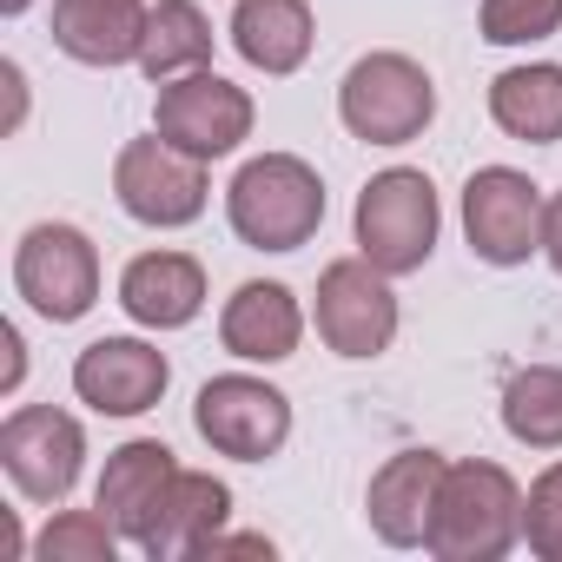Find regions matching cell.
<instances>
[{"instance_id": "1", "label": "cell", "mask_w": 562, "mask_h": 562, "mask_svg": "<svg viewBox=\"0 0 562 562\" xmlns=\"http://www.w3.org/2000/svg\"><path fill=\"white\" fill-rule=\"evenodd\" d=\"M522 542V490L503 463L463 457L443 470L437 516H430V555L437 562H503Z\"/></svg>"}, {"instance_id": "2", "label": "cell", "mask_w": 562, "mask_h": 562, "mask_svg": "<svg viewBox=\"0 0 562 562\" xmlns=\"http://www.w3.org/2000/svg\"><path fill=\"white\" fill-rule=\"evenodd\" d=\"M225 218L251 251H299L325 225V179L299 153H258L225 186Z\"/></svg>"}, {"instance_id": "3", "label": "cell", "mask_w": 562, "mask_h": 562, "mask_svg": "<svg viewBox=\"0 0 562 562\" xmlns=\"http://www.w3.org/2000/svg\"><path fill=\"white\" fill-rule=\"evenodd\" d=\"M358 251L378 265V271H391V278H411V271H424L430 265V251H437V225H443V212H437V186L417 172V166H391V172H378L364 192H358Z\"/></svg>"}, {"instance_id": "4", "label": "cell", "mask_w": 562, "mask_h": 562, "mask_svg": "<svg viewBox=\"0 0 562 562\" xmlns=\"http://www.w3.org/2000/svg\"><path fill=\"white\" fill-rule=\"evenodd\" d=\"M338 120L364 146H411L437 120V87L411 54H364L338 87Z\"/></svg>"}, {"instance_id": "5", "label": "cell", "mask_w": 562, "mask_h": 562, "mask_svg": "<svg viewBox=\"0 0 562 562\" xmlns=\"http://www.w3.org/2000/svg\"><path fill=\"white\" fill-rule=\"evenodd\" d=\"M14 292L47 318V325H74L93 312L100 299V251L80 225H34L21 245H14Z\"/></svg>"}, {"instance_id": "6", "label": "cell", "mask_w": 562, "mask_h": 562, "mask_svg": "<svg viewBox=\"0 0 562 562\" xmlns=\"http://www.w3.org/2000/svg\"><path fill=\"white\" fill-rule=\"evenodd\" d=\"M153 133L212 166V159H225V153H238V146L251 139V93L232 87V80L212 74V67L179 74V80H159Z\"/></svg>"}, {"instance_id": "7", "label": "cell", "mask_w": 562, "mask_h": 562, "mask_svg": "<svg viewBox=\"0 0 562 562\" xmlns=\"http://www.w3.org/2000/svg\"><path fill=\"white\" fill-rule=\"evenodd\" d=\"M113 199H120L126 218L172 232V225H192L205 212L212 179H205V159H192V153H179L172 139L153 133V139H126L120 146V159H113Z\"/></svg>"}, {"instance_id": "8", "label": "cell", "mask_w": 562, "mask_h": 562, "mask_svg": "<svg viewBox=\"0 0 562 562\" xmlns=\"http://www.w3.org/2000/svg\"><path fill=\"white\" fill-rule=\"evenodd\" d=\"M192 424H199V437H205L218 457L265 463V457L285 450V437H292V397L278 391V384H265V378L225 371V378L199 384Z\"/></svg>"}, {"instance_id": "9", "label": "cell", "mask_w": 562, "mask_h": 562, "mask_svg": "<svg viewBox=\"0 0 562 562\" xmlns=\"http://www.w3.org/2000/svg\"><path fill=\"white\" fill-rule=\"evenodd\" d=\"M318 338L338 358H384L397 338V292L391 271H378L364 251L331 258L318 271Z\"/></svg>"}, {"instance_id": "10", "label": "cell", "mask_w": 562, "mask_h": 562, "mask_svg": "<svg viewBox=\"0 0 562 562\" xmlns=\"http://www.w3.org/2000/svg\"><path fill=\"white\" fill-rule=\"evenodd\" d=\"M0 463H8V476L27 503H67L80 483V463H87V430L74 411L21 404L0 424Z\"/></svg>"}, {"instance_id": "11", "label": "cell", "mask_w": 562, "mask_h": 562, "mask_svg": "<svg viewBox=\"0 0 562 562\" xmlns=\"http://www.w3.org/2000/svg\"><path fill=\"white\" fill-rule=\"evenodd\" d=\"M542 205L549 199L516 166L470 172V186H463V238H470V251L483 265H496V271L522 265L529 251H542Z\"/></svg>"}, {"instance_id": "12", "label": "cell", "mask_w": 562, "mask_h": 562, "mask_svg": "<svg viewBox=\"0 0 562 562\" xmlns=\"http://www.w3.org/2000/svg\"><path fill=\"white\" fill-rule=\"evenodd\" d=\"M172 384L166 351H153L146 338H93L74 358V397L93 404L100 417H146Z\"/></svg>"}, {"instance_id": "13", "label": "cell", "mask_w": 562, "mask_h": 562, "mask_svg": "<svg viewBox=\"0 0 562 562\" xmlns=\"http://www.w3.org/2000/svg\"><path fill=\"white\" fill-rule=\"evenodd\" d=\"M443 457L437 450H397L371 490H364V522L378 542L391 549H424L430 542V516H437V490H443Z\"/></svg>"}, {"instance_id": "14", "label": "cell", "mask_w": 562, "mask_h": 562, "mask_svg": "<svg viewBox=\"0 0 562 562\" xmlns=\"http://www.w3.org/2000/svg\"><path fill=\"white\" fill-rule=\"evenodd\" d=\"M232 516V490L212 470H172V483L159 490L146 529L133 549H146L153 562H179V555H205V542L225 529Z\"/></svg>"}, {"instance_id": "15", "label": "cell", "mask_w": 562, "mask_h": 562, "mask_svg": "<svg viewBox=\"0 0 562 562\" xmlns=\"http://www.w3.org/2000/svg\"><path fill=\"white\" fill-rule=\"evenodd\" d=\"M305 338V312H299V292L278 285V278H251L238 285L218 312V345L245 364H285Z\"/></svg>"}, {"instance_id": "16", "label": "cell", "mask_w": 562, "mask_h": 562, "mask_svg": "<svg viewBox=\"0 0 562 562\" xmlns=\"http://www.w3.org/2000/svg\"><path fill=\"white\" fill-rule=\"evenodd\" d=\"M120 305L146 331H179L205 312V265L192 251H139L120 271Z\"/></svg>"}, {"instance_id": "17", "label": "cell", "mask_w": 562, "mask_h": 562, "mask_svg": "<svg viewBox=\"0 0 562 562\" xmlns=\"http://www.w3.org/2000/svg\"><path fill=\"white\" fill-rule=\"evenodd\" d=\"M146 0H54V47L80 67H126L139 60Z\"/></svg>"}, {"instance_id": "18", "label": "cell", "mask_w": 562, "mask_h": 562, "mask_svg": "<svg viewBox=\"0 0 562 562\" xmlns=\"http://www.w3.org/2000/svg\"><path fill=\"white\" fill-rule=\"evenodd\" d=\"M312 41H318V27H312L305 0H238V8H232V47H238V60L258 67V74H271V80L299 74L312 60Z\"/></svg>"}, {"instance_id": "19", "label": "cell", "mask_w": 562, "mask_h": 562, "mask_svg": "<svg viewBox=\"0 0 562 562\" xmlns=\"http://www.w3.org/2000/svg\"><path fill=\"white\" fill-rule=\"evenodd\" d=\"M172 450L159 443V437H133V443H120L113 457H106V470H100V509H106V522L126 536V542H139V529H146V516H153V503H159V490L172 483Z\"/></svg>"}, {"instance_id": "20", "label": "cell", "mask_w": 562, "mask_h": 562, "mask_svg": "<svg viewBox=\"0 0 562 562\" xmlns=\"http://www.w3.org/2000/svg\"><path fill=\"white\" fill-rule=\"evenodd\" d=\"M490 120L522 139V146H555L562 139V67L555 60H529L490 80Z\"/></svg>"}, {"instance_id": "21", "label": "cell", "mask_w": 562, "mask_h": 562, "mask_svg": "<svg viewBox=\"0 0 562 562\" xmlns=\"http://www.w3.org/2000/svg\"><path fill=\"white\" fill-rule=\"evenodd\" d=\"M205 60H212V21L199 14V0H159V8H146V34H139L146 80H179V74H199Z\"/></svg>"}, {"instance_id": "22", "label": "cell", "mask_w": 562, "mask_h": 562, "mask_svg": "<svg viewBox=\"0 0 562 562\" xmlns=\"http://www.w3.org/2000/svg\"><path fill=\"white\" fill-rule=\"evenodd\" d=\"M503 430L529 450H562V364H529L503 384Z\"/></svg>"}, {"instance_id": "23", "label": "cell", "mask_w": 562, "mask_h": 562, "mask_svg": "<svg viewBox=\"0 0 562 562\" xmlns=\"http://www.w3.org/2000/svg\"><path fill=\"white\" fill-rule=\"evenodd\" d=\"M113 549H120V529L106 522L100 503L93 509H60L34 542L41 562H113Z\"/></svg>"}, {"instance_id": "24", "label": "cell", "mask_w": 562, "mask_h": 562, "mask_svg": "<svg viewBox=\"0 0 562 562\" xmlns=\"http://www.w3.org/2000/svg\"><path fill=\"white\" fill-rule=\"evenodd\" d=\"M562 27V0H483V41L490 47H529Z\"/></svg>"}, {"instance_id": "25", "label": "cell", "mask_w": 562, "mask_h": 562, "mask_svg": "<svg viewBox=\"0 0 562 562\" xmlns=\"http://www.w3.org/2000/svg\"><path fill=\"white\" fill-rule=\"evenodd\" d=\"M522 542L542 562H562V463H549L522 496Z\"/></svg>"}, {"instance_id": "26", "label": "cell", "mask_w": 562, "mask_h": 562, "mask_svg": "<svg viewBox=\"0 0 562 562\" xmlns=\"http://www.w3.org/2000/svg\"><path fill=\"white\" fill-rule=\"evenodd\" d=\"M542 258L555 265V278H562V192L542 205Z\"/></svg>"}, {"instance_id": "27", "label": "cell", "mask_w": 562, "mask_h": 562, "mask_svg": "<svg viewBox=\"0 0 562 562\" xmlns=\"http://www.w3.org/2000/svg\"><path fill=\"white\" fill-rule=\"evenodd\" d=\"M205 555H271V542L265 536H212Z\"/></svg>"}, {"instance_id": "28", "label": "cell", "mask_w": 562, "mask_h": 562, "mask_svg": "<svg viewBox=\"0 0 562 562\" xmlns=\"http://www.w3.org/2000/svg\"><path fill=\"white\" fill-rule=\"evenodd\" d=\"M0 345H8V378H0V384H8V391H14V384H21V371H27V358H21L27 345H21V331H14V325H8V331H0Z\"/></svg>"}, {"instance_id": "29", "label": "cell", "mask_w": 562, "mask_h": 562, "mask_svg": "<svg viewBox=\"0 0 562 562\" xmlns=\"http://www.w3.org/2000/svg\"><path fill=\"white\" fill-rule=\"evenodd\" d=\"M27 8H34V0H0V14H8V21H21Z\"/></svg>"}]
</instances>
